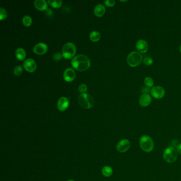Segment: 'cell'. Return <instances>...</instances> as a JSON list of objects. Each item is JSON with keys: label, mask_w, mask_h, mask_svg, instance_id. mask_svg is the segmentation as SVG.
Wrapping results in <instances>:
<instances>
[{"label": "cell", "mask_w": 181, "mask_h": 181, "mask_svg": "<svg viewBox=\"0 0 181 181\" xmlns=\"http://www.w3.org/2000/svg\"><path fill=\"white\" fill-rule=\"evenodd\" d=\"M71 65L77 71H84L90 67V60L85 55H78L72 58Z\"/></svg>", "instance_id": "6da1fadb"}, {"label": "cell", "mask_w": 181, "mask_h": 181, "mask_svg": "<svg viewBox=\"0 0 181 181\" xmlns=\"http://www.w3.org/2000/svg\"><path fill=\"white\" fill-rule=\"evenodd\" d=\"M139 144L142 150L146 153H150L154 148L153 140L148 135L142 136L140 139Z\"/></svg>", "instance_id": "7a4b0ae2"}, {"label": "cell", "mask_w": 181, "mask_h": 181, "mask_svg": "<svg viewBox=\"0 0 181 181\" xmlns=\"http://www.w3.org/2000/svg\"><path fill=\"white\" fill-rule=\"evenodd\" d=\"M79 104L86 109H89L94 105V99L92 96L87 93H82L78 97Z\"/></svg>", "instance_id": "3957f363"}, {"label": "cell", "mask_w": 181, "mask_h": 181, "mask_svg": "<svg viewBox=\"0 0 181 181\" xmlns=\"http://www.w3.org/2000/svg\"><path fill=\"white\" fill-rule=\"evenodd\" d=\"M143 60V57L138 52L133 51L131 52L127 58V63L128 65L131 67H135L139 65Z\"/></svg>", "instance_id": "277c9868"}, {"label": "cell", "mask_w": 181, "mask_h": 181, "mask_svg": "<svg viewBox=\"0 0 181 181\" xmlns=\"http://www.w3.org/2000/svg\"><path fill=\"white\" fill-rule=\"evenodd\" d=\"M77 49L74 44L72 43H67L62 48V55L66 59H71L74 57L76 53Z\"/></svg>", "instance_id": "5b68a950"}, {"label": "cell", "mask_w": 181, "mask_h": 181, "mask_svg": "<svg viewBox=\"0 0 181 181\" xmlns=\"http://www.w3.org/2000/svg\"><path fill=\"white\" fill-rule=\"evenodd\" d=\"M177 151L173 147H168L163 153V158L167 163H174L177 160Z\"/></svg>", "instance_id": "8992f818"}, {"label": "cell", "mask_w": 181, "mask_h": 181, "mask_svg": "<svg viewBox=\"0 0 181 181\" xmlns=\"http://www.w3.org/2000/svg\"><path fill=\"white\" fill-rule=\"evenodd\" d=\"M151 95L156 99H161L165 96V89L161 86L153 87L151 89Z\"/></svg>", "instance_id": "52a82bcc"}, {"label": "cell", "mask_w": 181, "mask_h": 181, "mask_svg": "<svg viewBox=\"0 0 181 181\" xmlns=\"http://www.w3.org/2000/svg\"><path fill=\"white\" fill-rule=\"evenodd\" d=\"M23 67L27 71L32 73L36 70L37 64L32 58H28L24 61Z\"/></svg>", "instance_id": "ba28073f"}, {"label": "cell", "mask_w": 181, "mask_h": 181, "mask_svg": "<svg viewBox=\"0 0 181 181\" xmlns=\"http://www.w3.org/2000/svg\"><path fill=\"white\" fill-rule=\"evenodd\" d=\"M130 147V142L128 139H123L118 142L116 149L120 153H125L128 151Z\"/></svg>", "instance_id": "9c48e42d"}, {"label": "cell", "mask_w": 181, "mask_h": 181, "mask_svg": "<svg viewBox=\"0 0 181 181\" xmlns=\"http://www.w3.org/2000/svg\"><path fill=\"white\" fill-rule=\"evenodd\" d=\"M47 50V45L43 43H38L33 48V52L38 55H43L46 53Z\"/></svg>", "instance_id": "30bf717a"}, {"label": "cell", "mask_w": 181, "mask_h": 181, "mask_svg": "<svg viewBox=\"0 0 181 181\" xmlns=\"http://www.w3.org/2000/svg\"><path fill=\"white\" fill-rule=\"evenodd\" d=\"M69 105V99L65 97H61L59 98L57 103L58 108L60 111H63L67 109Z\"/></svg>", "instance_id": "8fae6325"}, {"label": "cell", "mask_w": 181, "mask_h": 181, "mask_svg": "<svg viewBox=\"0 0 181 181\" xmlns=\"http://www.w3.org/2000/svg\"><path fill=\"white\" fill-rule=\"evenodd\" d=\"M136 48L140 53H145L148 50V44L144 40H140L136 43Z\"/></svg>", "instance_id": "7c38bea8"}, {"label": "cell", "mask_w": 181, "mask_h": 181, "mask_svg": "<svg viewBox=\"0 0 181 181\" xmlns=\"http://www.w3.org/2000/svg\"><path fill=\"white\" fill-rule=\"evenodd\" d=\"M152 101L151 96L149 93H143L139 98V104L142 107H147L150 104Z\"/></svg>", "instance_id": "4fadbf2b"}, {"label": "cell", "mask_w": 181, "mask_h": 181, "mask_svg": "<svg viewBox=\"0 0 181 181\" xmlns=\"http://www.w3.org/2000/svg\"><path fill=\"white\" fill-rule=\"evenodd\" d=\"M76 77V73L73 69L68 68L63 73V78L67 82H72Z\"/></svg>", "instance_id": "5bb4252c"}, {"label": "cell", "mask_w": 181, "mask_h": 181, "mask_svg": "<svg viewBox=\"0 0 181 181\" xmlns=\"http://www.w3.org/2000/svg\"><path fill=\"white\" fill-rule=\"evenodd\" d=\"M35 7L40 11H44L46 10L47 3L45 0H36L34 2Z\"/></svg>", "instance_id": "9a60e30c"}, {"label": "cell", "mask_w": 181, "mask_h": 181, "mask_svg": "<svg viewBox=\"0 0 181 181\" xmlns=\"http://www.w3.org/2000/svg\"><path fill=\"white\" fill-rule=\"evenodd\" d=\"M105 7L102 4H98L96 5L93 9V12L96 16L98 17L102 16L105 13Z\"/></svg>", "instance_id": "2e32d148"}, {"label": "cell", "mask_w": 181, "mask_h": 181, "mask_svg": "<svg viewBox=\"0 0 181 181\" xmlns=\"http://www.w3.org/2000/svg\"><path fill=\"white\" fill-rule=\"evenodd\" d=\"M15 54H16V58H18L19 60H23L26 58V51H25L24 49H22V48H19L17 49Z\"/></svg>", "instance_id": "e0dca14e"}, {"label": "cell", "mask_w": 181, "mask_h": 181, "mask_svg": "<svg viewBox=\"0 0 181 181\" xmlns=\"http://www.w3.org/2000/svg\"><path fill=\"white\" fill-rule=\"evenodd\" d=\"M89 38L91 41L97 42L101 38V35L97 31H93L89 34Z\"/></svg>", "instance_id": "ac0fdd59"}, {"label": "cell", "mask_w": 181, "mask_h": 181, "mask_svg": "<svg viewBox=\"0 0 181 181\" xmlns=\"http://www.w3.org/2000/svg\"><path fill=\"white\" fill-rule=\"evenodd\" d=\"M102 173L105 177H111L113 174V170L110 166H106L102 168Z\"/></svg>", "instance_id": "d6986e66"}, {"label": "cell", "mask_w": 181, "mask_h": 181, "mask_svg": "<svg viewBox=\"0 0 181 181\" xmlns=\"http://www.w3.org/2000/svg\"><path fill=\"white\" fill-rule=\"evenodd\" d=\"M47 2L52 7L55 8L61 7L62 4V1L61 0H49Z\"/></svg>", "instance_id": "ffe728a7"}, {"label": "cell", "mask_w": 181, "mask_h": 181, "mask_svg": "<svg viewBox=\"0 0 181 181\" xmlns=\"http://www.w3.org/2000/svg\"><path fill=\"white\" fill-rule=\"evenodd\" d=\"M32 19L29 16H25L22 18V23L25 27H29L32 23Z\"/></svg>", "instance_id": "44dd1931"}, {"label": "cell", "mask_w": 181, "mask_h": 181, "mask_svg": "<svg viewBox=\"0 0 181 181\" xmlns=\"http://www.w3.org/2000/svg\"><path fill=\"white\" fill-rule=\"evenodd\" d=\"M144 83L146 87L150 88L154 85V80L151 77H147L144 79Z\"/></svg>", "instance_id": "7402d4cb"}, {"label": "cell", "mask_w": 181, "mask_h": 181, "mask_svg": "<svg viewBox=\"0 0 181 181\" xmlns=\"http://www.w3.org/2000/svg\"><path fill=\"white\" fill-rule=\"evenodd\" d=\"M7 12L6 11V10L3 7H1L0 8V19L1 20H4L7 18Z\"/></svg>", "instance_id": "603a6c76"}, {"label": "cell", "mask_w": 181, "mask_h": 181, "mask_svg": "<svg viewBox=\"0 0 181 181\" xmlns=\"http://www.w3.org/2000/svg\"><path fill=\"white\" fill-rule=\"evenodd\" d=\"M23 69L21 65H18L14 69V74L16 76H19L22 73Z\"/></svg>", "instance_id": "cb8c5ba5"}, {"label": "cell", "mask_w": 181, "mask_h": 181, "mask_svg": "<svg viewBox=\"0 0 181 181\" xmlns=\"http://www.w3.org/2000/svg\"><path fill=\"white\" fill-rule=\"evenodd\" d=\"M143 62L146 65H151L153 64V59L150 57H147L143 60Z\"/></svg>", "instance_id": "d4e9b609"}, {"label": "cell", "mask_w": 181, "mask_h": 181, "mask_svg": "<svg viewBox=\"0 0 181 181\" xmlns=\"http://www.w3.org/2000/svg\"><path fill=\"white\" fill-rule=\"evenodd\" d=\"M87 90V87L85 84H81L79 87V91L82 93H85Z\"/></svg>", "instance_id": "484cf974"}, {"label": "cell", "mask_w": 181, "mask_h": 181, "mask_svg": "<svg viewBox=\"0 0 181 181\" xmlns=\"http://www.w3.org/2000/svg\"><path fill=\"white\" fill-rule=\"evenodd\" d=\"M104 3L108 7H111L115 4V1L114 0H106L105 1Z\"/></svg>", "instance_id": "4316f807"}, {"label": "cell", "mask_w": 181, "mask_h": 181, "mask_svg": "<svg viewBox=\"0 0 181 181\" xmlns=\"http://www.w3.org/2000/svg\"><path fill=\"white\" fill-rule=\"evenodd\" d=\"M62 56H63L62 54L57 53L53 55L54 60L55 61H58L62 59Z\"/></svg>", "instance_id": "83f0119b"}, {"label": "cell", "mask_w": 181, "mask_h": 181, "mask_svg": "<svg viewBox=\"0 0 181 181\" xmlns=\"http://www.w3.org/2000/svg\"><path fill=\"white\" fill-rule=\"evenodd\" d=\"M142 92L144 93H149L151 92V89L149 87H144L142 89Z\"/></svg>", "instance_id": "f1b7e54d"}, {"label": "cell", "mask_w": 181, "mask_h": 181, "mask_svg": "<svg viewBox=\"0 0 181 181\" xmlns=\"http://www.w3.org/2000/svg\"><path fill=\"white\" fill-rule=\"evenodd\" d=\"M177 152L181 155V144H179V145L177 147Z\"/></svg>", "instance_id": "f546056e"}, {"label": "cell", "mask_w": 181, "mask_h": 181, "mask_svg": "<svg viewBox=\"0 0 181 181\" xmlns=\"http://www.w3.org/2000/svg\"><path fill=\"white\" fill-rule=\"evenodd\" d=\"M180 51L181 53V45H180Z\"/></svg>", "instance_id": "4dcf8cb0"}, {"label": "cell", "mask_w": 181, "mask_h": 181, "mask_svg": "<svg viewBox=\"0 0 181 181\" xmlns=\"http://www.w3.org/2000/svg\"><path fill=\"white\" fill-rule=\"evenodd\" d=\"M74 181V180H69V181Z\"/></svg>", "instance_id": "1f68e13d"}]
</instances>
